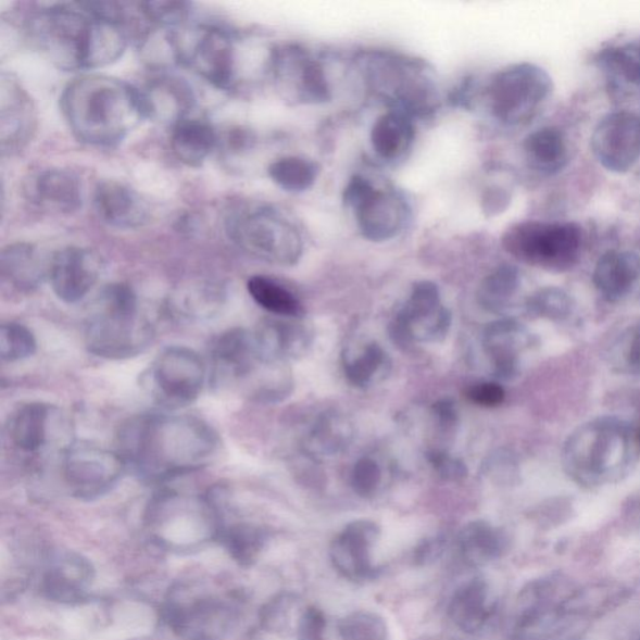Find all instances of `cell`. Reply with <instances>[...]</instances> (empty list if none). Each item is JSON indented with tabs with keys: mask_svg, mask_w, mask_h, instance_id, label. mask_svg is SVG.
<instances>
[{
	"mask_svg": "<svg viewBox=\"0 0 640 640\" xmlns=\"http://www.w3.org/2000/svg\"><path fill=\"white\" fill-rule=\"evenodd\" d=\"M124 7L105 2L40 4L27 16L26 33L57 68H103L126 52L129 15Z\"/></svg>",
	"mask_w": 640,
	"mask_h": 640,
	"instance_id": "6da1fadb",
	"label": "cell"
},
{
	"mask_svg": "<svg viewBox=\"0 0 640 640\" xmlns=\"http://www.w3.org/2000/svg\"><path fill=\"white\" fill-rule=\"evenodd\" d=\"M219 446L210 424L193 415L143 414L124 424L116 452L141 480L162 484L208 467Z\"/></svg>",
	"mask_w": 640,
	"mask_h": 640,
	"instance_id": "7a4b0ae2",
	"label": "cell"
},
{
	"mask_svg": "<svg viewBox=\"0 0 640 640\" xmlns=\"http://www.w3.org/2000/svg\"><path fill=\"white\" fill-rule=\"evenodd\" d=\"M61 110L72 135L97 148L118 146L147 120L141 91L101 74L72 80L63 90Z\"/></svg>",
	"mask_w": 640,
	"mask_h": 640,
	"instance_id": "3957f363",
	"label": "cell"
},
{
	"mask_svg": "<svg viewBox=\"0 0 640 640\" xmlns=\"http://www.w3.org/2000/svg\"><path fill=\"white\" fill-rule=\"evenodd\" d=\"M213 381L263 404L279 403L293 389L287 363L265 356L253 330L236 328L221 335L212 347Z\"/></svg>",
	"mask_w": 640,
	"mask_h": 640,
	"instance_id": "277c9868",
	"label": "cell"
},
{
	"mask_svg": "<svg viewBox=\"0 0 640 640\" xmlns=\"http://www.w3.org/2000/svg\"><path fill=\"white\" fill-rule=\"evenodd\" d=\"M154 327L128 285L106 286L96 299L85 329L89 353L104 360H127L153 343Z\"/></svg>",
	"mask_w": 640,
	"mask_h": 640,
	"instance_id": "5b68a950",
	"label": "cell"
},
{
	"mask_svg": "<svg viewBox=\"0 0 640 640\" xmlns=\"http://www.w3.org/2000/svg\"><path fill=\"white\" fill-rule=\"evenodd\" d=\"M631 429L614 417L598 418L573 434L563 451L564 468L581 486L618 480L631 463Z\"/></svg>",
	"mask_w": 640,
	"mask_h": 640,
	"instance_id": "8992f818",
	"label": "cell"
},
{
	"mask_svg": "<svg viewBox=\"0 0 640 640\" xmlns=\"http://www.w3.org/2000/svg\"><path fill=\"white\" fill-rule=\"evenodd\" d=\"M224 224L231 242L256 260L281 267H290L301 260V233L277 208L258 203H235L229 206Z\"/></svg>",
	"mask_w": 640,
	"mask_h": 640,
	"instance_id": "52a82bcc",
	"label": "cell"
},
{
	"mask_svg": "<svg viewBox=\"0 0 640 640\" xmlns=\"http://www.w3.org/2000/svg\"><path fill=\"white\" fill-rule=\"evenodd\" d=\"M506 252L531 267L562 273L575 267L583 247V230L573 222L525 221L504 231Z\"/></svg>",
	"mask_w": 640,
	"mask_h": 640,
	"instance_id": "ba28073f",
	"label": "cell"
},
{
	"mask_svg": "<svg viewBox=\"0 0 640 640\" xmlns=\"http://www.w3.org/2000/svg\"><path fill=\"white\" fill-rule=\"evenodd\" d=\"M554 90L550 74L534 63H517L494 74L486 91L490 113L509 127L525 126Z\"/></svg>",
	"mask_w": 640,
	"mask_h": 640,
	"instance_id": "9c48e42d",
	"label": "cell"
},
{
	"mask_svg": "<svg viewBox=\"0 0 640 640\" xmlns=\"http://www.w3.org/2000/svg\"><path fill=\"white\" fill-rule=\"evenodd\" d=\"M173 57L215 88L228 90L237 80V48L230 33L213 26L167 30Z\"/></svg>",
	"mask_w": 640,
	"mask_h": 640,
	"instance_id": "30bf717a",
	"label": "cell"
},
{
	"mask_svg": "<svg viewBox=\"0 0 640 640\" xmlns=\"http://www.w3.org/2000/svg\"><path fill=\"white\" fill-rule=\"evenodd\" d=\"M369 86L405 115L426 116L436 110L434 83L424 64L387 53L369 54L363 62Z\"/></svg>",
	"mask_w": 640,
	"mask_h": 640,
	"instance_id": "8fae6325",
	"label": "cell"
},
{
	"mask_svg": "<svg viewBox=\"0 0 640 640\" xmlns=\"http://www.w3.org/2000/svg\"><path fill=\"white\" fill-rule=\"evenodd\" d=\"M205 379L201 355L187 347H170L149 365L143 384L158 404L179 410L197 401Z\"/></svg>",
	"mask_w": 640,
	"mask_h": 640,
	"instance_id": "7c38bea8",
	"label": "cell"
},
{
	"mask_svg": "<svg viewBox=\"0 0 640 640\" xmlns=\"http://www.w3.org/2000/svg\"><path fill=\"white\" fill-rule=\"evenodd\" d=\"M343 201L354 212L363 237L371 242H388L398 237L411 218V206L402 193L378 189L362 176L349 180Z\"/></svg>",
	"mask_w": 640,
	"mask_h": 640,
	"instance_id": "4fadbf2b",
	"label": "cell"
},
{
	"mask_svg": "<svg viewBox=\"0 0 640 640\" xmlns=\"http://www.w3.org/2000/svg\"><path fill=\"white\" fill-rule=\"evenodd\" d=\"M62 469L66 487L74 497L95 501L112 492L128 468L118 452L77 442L64 449Z\"/></svg>",
	"mask_w": 640,
	"mask_h": 640,
	"instance_id": "5bb4252c",
	"label": "cell"
},
{
	"mask_svg": "<svg viewBox=\"0 0 640 640\" xmlns=\"http://www.w3.org/2000/svg\"><path fill=\"white\" fill-rule=\"evenodd\" d=\"M237 611L213 594L188 595L179 590L171 600L170 626L183 640H221L235 627Z\"/></svg>",
	"mask_w": 640,
	"mask_h": 640,
	"instance_id": "9a60e30c",
	"label": "cell"
},
{
	"mask_svg": "<svg viewBox=\"0 0 640 640\" xmlns=\"http://www.w3.org/2000/svg\"><path fill=\"white\" fill-rule=\"evenodd\" d=\"M271 76L279 95L296 103H324L330 99L329 83L323 66L297 46L273 49Z\"/></svg>",
	"mask_w": 640,
	"mask_h": 640,
	"instance_id": "2e32d148",
	"label": "cell"
},
{
	"mask_svg": "<svg viewBox=\"0 0 640 640\" xmlns=\"http://www.w3.org/2000/svg\"><path fill=\"white\" fill-rule=\"evenodd\" d=\"M590 148L605 171L626 174L640 160V116L627 111L606 114L598 122Z\"/></svg>",
	"mask_w": 640,
	"mask_h": 640,
	"instance_id": "e0dca14e",
	"label": "cell"
},
{
	"mask_svg": "<svg viewBox=\"0 0 640 640\" xmlns=\"http://www.w3.org/2000/svg\"><path fill=\"white\" fill-rule=\"evenodd\" d=\"M38 115L26 88L13 74L3 73L0 80V147L3 156H14L35 137Z\"/></svg>",
	"mask_w": 640,
	"mask_h": 640,
	"instance_id": "ac0fdd59",
	"label": "cell"
},
{
	"mask_svg": "<svg viewBox=\"0 0 640 640\" xmlns=\"http://www.w3.org/2000/svg\"><path fill=\"white\" fill-rule=\"evenodd\" d=\"M103 271V261L93 249L66 247L49 262L48 279L54 294L66 304L85 299L95 288Z\"/></svg>",
	"mask_w": 640,
	"mask_h": 640,
	"instance_id": "d6986e66",
	"label": "cell"
},
{
	"mask_svg": "<svg viewBox=\"0 0 640 640\" xmlns=\"http://www.w3.org/2000/svg\"><path fill=\"white\" fill-rule=\"evenodd\" d=\"M380 537L377 523L360 519L349 523L330 544L335 568L349 580H367L377 576L372 562L374 545Z\"/></svg>",
	"mask_w": 640,
	"mask_h": 640,
	"instance_id": "ffe728a7",
	"label": "cell"
},
{
	"mask_svg": "<svg viewBox=\"0 0 640 640\" xmlns=\"http://www.w3.org/2000/svg\"><path fill=\"white\" fill-rule=\"evenodd\" d=\"M93 580V565L85 556L57 551L47 563L41 589L49 600L74 603L85 600Z\"/></svg>",
	"mask_w": 640,
	"mask_h": 640,
	"instance_id": "44dd1931",
	"label": "cell"
},
{
	"mask_svg": "<svg viewBox=\"0 0 640 640\" xmlns=\"http://www.w3.org/2000/svg\"><path fill=\"white\" fill-rule=\"evenodd\" d=\"M93 205L99 219L116 229H138L151 219V208L146 199L118 180L99 181Z\"/></svg>",
	"mask_w": 640,
	"mask_h": 640,
	"instance_id": "7402d4cb",
	"label": "cell"
},
{
	"mask_svg": "<svg viewBox=\"0 0 640 640\" xmlns=\"http://www.w3.org/2000/svg\"><path fill=\"white\" fill-rule=\"evenodd\" d=\"M58 411L46 403L32 402L16 409L7 423V437L24 455L43 453L51 444Z\"/></svg>",
	"mask_w": 640,
	"mask_h": 640,
	"instance_id": "603a6c76",
	"label": "cell"
},
{
	"mask_svg": "<svg viewBox=\"0 0 640 640\" xmlns=\"http://www.w3.org/2000/svg\"><path fill=\"white\" fill-rule=\"evenodd\" d=\"M24 192L28 201L40 210L55 214L77 212L83 201L79 178L73 172L61 168H49L33 174Z\"/></svg>",
	"mask_w": 640,
	"mask_h": 640,
	"instance_id": "cb8c5ba5",
	"label": "cell"
},
{
	"mask_svg": "<svg viewBox=\"0 0 640 640\" xmlns=\"http://www.w3.org/2000/svg\"><path fill=\"white\" fill-rule=\"evenodd\" d=\"M140 91L143 96L147 120L160 122L172 128L189 118L196 104L192 88L178 77H158Z\"/></svg>",
	"mask_w": 640,
	"mask_h": 640,
	"instance_id": "d4e9b609",
	"label": "cell"
},
{
	"mask_svg": "<svg viewBox=\"0 0 640 640\" xmlns=\"http://www.w3.org/2000/svg\"><path fill=\"white\" fill-rule=\"evenodd\" d=\"M530 337L523 324L504 318L489 323L484 331V347L497 379L511 380L519 371V354Z\"/></svg>",
	"mask_w": 640,
	"mask_h": 640,
	"instance_id": "484cf974",
	"label": "cell"
},
{
	"mask_svg": "<svg viewBox=\"0 0 640 640\" xmlns=\"http://www.w3.org/2000/svg\"><path fill=\"white\" fill-rule=\"evenodd\" d=\"M49 262L30 243L18 242L4 247L0 254L2 286L20 294L36 292L48 278Z\"/></svg>",
	"mask_w": 640,
	"mask_h": 640,
	"instance_id": "4316f807",
	"label": "cell"
},
{
	"mask_svg": "<svg viewBox=\"0 0 640 640\" xmlns=\"http://www.w3.org/2000/svg\"><path fill=\"white\" fill-rule=\"evenodd\" d=\"M253 335L262 353L280 363L301 359L313 340L312 331L297 318L264 319Z\"/></svg>",
	"mask_w": 640,
	"mask_h": 640,
	"instance_id": "83f0119b",
	"label": "cell"
},
{
	"mask_svg": "<svg viewBox=\"0 0 640 640\" xmlns=\"http://www.w3.org/2000/svg\"><path fill=\"white\" fill-rule=\"evenodd\" d=\"M640 280V256L630 251H610L598 260L594 286L610 302H618L631 292Z\"/></svg>",
	"mask_w": 640,
	"mask_h": 640,
	"instance_id": "f1b7e54d",
	"label": "cell"
},
{
	"mask_svg": "<svg viewBox=\"0 0 640 640\" xmlns=\"http://www.w3.org/2000/svg\"><path fill=\"white\" fill-rule=\"evenodd\" d=\"M613 96L626 97L640 91V40L602 49L594 58Z\"/></svg>",
	"mask_w": 640,
	"mask_h": 640,
	"instance_id": "f546056e",
	"label": "cell"
},
{
	"mask_svg": "<svg viewBox=\"0 0 640 640\" xmlns=\"http://www.w3.org/2000/svg\"><path fill=\"white\" fill-rule=\"evenodd\" d=\"M529 168L553 177L568 167L570 161L569 141L565 133L556 127H544L531 131L523 141Z\"/></svg>",
	"mask_w": 640,
	"mask_h": 640,
	"instance_id": "4dcf8cb0",
	"label": "cell"
},
{
	"mask_svg": "<svg viewBox=\"0 0 640 640\" xmlns=\"http://www.w3.org/2000/svg\"><path fill=\"white\" fill-rule=\"evenodd\" d=\"M218 133L210 122L189 116L173 127L171 147L180 163L199 168L218 146Z\"/></svg>",
	"mask_w": 640,
	"mask_h": 640,
	"instance_id": "1f68e13d",
	"label": "cell"
},
{
	"mask_svg": "<svg viewBox=\"0 0 640 640\" xmlns=\"http://www.w3.org/2000/svg\"><path fill=\"white\" fill-rule=\"evenodd\" d=\"M492 611L489 586L481 578H474L456 589L448 610L454 625L469 635L485 627Z\"/></svg>",
	"mask_w": 640,
	"mask_h": 640,
	"instance_id": "d6a6232c",
	"label": "cell"
},
{
	"mask_svg": "<svg viewBox=\"0 0 640 640\" xmlns=\"http://www.w3.org/2000/svg\"><path fill=\"white\" fill-rule=\"evenodd\" d=\"M354 429L344 414L329 411L319 415L304 439V451L315 460L331 459L352 443Z\"/></svg>",
	"mask_w": 640,
	"mask_h": 640,
	"instance_id": "836d02e7",
	"label": "cell"
},
{
	"mask_svg": "<svg viewBox=\"0 0 640 640\" xmlns=\"http://www.w3.org/2000/svg\"><path fill=\"white\" fill-rule=\"evenodd\" d=\"M414 140L411 116L401 112H388L374 122L371 143L381 160L396 162L410 151Z\"/></svg>",
	"mask_w": 640,
	"mask_h": 640,
	"instance_id": "e575fe53",
	"label": "cell"
},
{
	"mask_svg": "<svg viewBox=\"0 0 640 640\" xmlns=\"http://www.w3.org/2000/svg\"><path fill=\"white\" fill-rule=\"evenodd\" d=\"M459 545L464 562L480 567L501 559L506 550V538L500 528L488 522L473 520L461 530Z\"/></svg>",
	"mask_w": 640,
	"mask_h": 640,
	"instance_id": "d590c367",
	"label": "cell"
},
{
	"mask_svg": "<svg viewBox=\"0 0 640 640\" xmlns=\"http://www.w3.org/2000/svg\"><path fill=\"white\" fill-rule=\"evenodd\" d=\"M248 293L263 310L280 318H301L304 308L288 288L269 277L254 276L247 283Z\"/></svg>",
	"mask_w": 640,
	"mask_h": 640,
	"instance_id": "8d00e7d4",
	"label": "cell"
},
{
	"mask_svg": "<svg viewBox=\"0 0 640 640\" xmlns=\"http://www.w3.org/2000/svg\"><path fill=\"white\" fill-rule=\"evenodd\" d=\"M321 173L318 163L304 156H283L268 167L274 185L289 193H302L311 189Z\"/></svg>",
	"mask_w": 640,
	"mask_h": 640,
	"instance_id": "74e56055",
	"label": "cell"
},
{
	"mask_svg": "<svg viewBox=\"0 0 640 640\" xmlns=\"http://www.w3.org/2000/svg\"><path fill=\"white\" fill-rule=\"evenodd\" d=\"M520 287V273L511 264H503L481 281L478 302L486 311L501 313L510 305Z\"/></svg>",
	"mask_w": 640,
	"mask_h": 640,
	"instance_id": "f35d334b",
	"label": "cell"
},
{
	"mask_svg": "<svg viewBox=\"0 0 640 640\" xmlns=\"http://www.w3.org/2000/svg\"><path fill=\"white\" fill-rule=\"evenodd\" d=\"M387 367H389V360L384 348L377 343H371L356 359L346 363L344 372L349 384L367 388Z\"/></svg>",
	"mask_w": 640,
	"mask_h": 640,
	"instance_id": "ab89813d",
	"label": "cell"
},
{
	"mask_svg": "<svg viewBox=\"0 0 640 640\" xmlns=\"http://www.w3.org/2000/svg\"><path fill=\"white\" fill-rule=\"evenodd\" d=\"M224 540L229 553L239 564L252 565L262 552L267 535L260 527L253 525H236L226 531Z\"/></svg>",
	"mask_w": 640,
	"mask_h": 640,
	"instance_id": "60d3db41",
	"label": "cell"
},
{
	"mask_svg": "<svg viewBox=\"0 0 640 640\" xmlns=\"http://www.w3.org/2000/svg\"><path fill=\"white\" fill-rule=\"evenodd\" d=\"M37 352V340L32 330L20 323H4L0 328V359L7 363L21 362Z\"/></svg>",
	"mask_w": 640,
	"mask_h": 640,
	"instance_id": "b9f144b4",
	"label": "cell"
},
{
	"mask_svg": "<svg viewBox=\"0 0 640 640\" xmlns=\"http://www.w3.org/2000/svg\"><path fill=\"white\" fill-rule=\"evenodd\" d=\"M527 313L534 318L567 319L573 311L570 297L560 288L538 290L527 299Z\"/></svg>",
	"mask_w": 640,
	"mask_h": 640,
	"instance_id": "7bdbcfd3",
	"label": "cell"
},
{
	"mask_svg": "<svg viewBox=\"0 0 640 640\" xmlns=\"http://www.w3.org/2000/svg\"><path fill=\"white\" fill-rule=\"evenodd\" d=\"M338 631L342 640H387L388 626L380 615L360 611L348 614L339 622Z\"/></svg>",
	"mask_w": 640,
	"mask_h": 640,
	"instance_id": "ee69618b",
	"label": "cell"
},
{
	"mask_svg": "<svg viewBox=\"0 0 640 640\" xmlns=\"http://www.w3.org/2000/svg\"><path fill=\"white\" fill-rule=\"evenodd\" d=\"M137 7L146 22L170 30L186 26L192 13V4L187 2H140Z\"/></svg>",
	"mask_w": 640,
	"mask_h": 640,
	"instance_id": "f6af8a7d",
	"label": "cell"
},
{
	"mask_svg": "<svg viewBox=\"0 0 640 640\" xmlns=\"http://www.w3.org/2000/svg\"><path fill=\"white\" fill-rule=\"evenodd\" d=\"M222 296L214 292L186 294L174 299L173 312L179 317L189 319H203L213 317L222 306Z\"/></svg>",
	"mask_w": 640,
	"mask_h": 640,
	"instance_id": "bcb514c9",
	"label": "cell"
},
{
	"mask_svg": "<svg viewBox=\"0 0 640 640\" xmlns=\"http://www.w3.org/2000/svg\"><path fill=\"white\" fill-rule=\"evenodd\" d=\"M614 363L619 372L640 374V321L623 331L614 348Z\"/></svg>",
	"mask_w": 640,
	"mask_h": 640,
	"instance_id": "7dc6e473",
	"label": "cell"
},
{
	"mask_svg": "<svg viewBox=\"0 0 640 640\" xmlns=\"http://www.w3.org/2000/svg\"><path fill=\"white\" fill-rule=\"evenodd\" d=\"M298 610V601L294 595L283 594L274 598L263 610L262 622L265 628L272 631H286L292 628L294 611Z\"/></svg>",
	"mask_w": 640,
	"mask_h": 640,
	"instance_id": "c3c4849f",
	"label": "cell"
},
{
	"mask_svg": "<svg viewBox=\"0 0 640 640\" xmlns=\"http://www.w3.org/2000/svg\"><path fill=\"white\" fill-rule=\"evenodd\" d=\"M381 481L379 464L372 459H361L354 464L351 485L356 494L369 498L377 492Z\"/></svg>",
	"mask_w": 640,
	"mask_h": 640,
	"instance_id": "681fc988",
	"label": "cell"
},
{
	"mask_svg": "<svg viewBox=\"0 0 640 640\" xmlns=\"http://www.w3.org/2000/svg\"><path fill=\"white\" fill-rule=\"evenodd\" d=\"M327 618L317 606H308L299 617L296 636L298 640H327Z\"/></svg>",
	"mask_w": 640,
	"mask_h": 640,
	"instance_id": "f907efd6",
	"label": "cell"
},
{
	"mask_svg": "<svg viewBox=\"0 0 640 640\" xmlns=\"http://www.w3.org/2000/svg\"><path fill=\"white\" fill-rule=\"evenodd\" d=\"M427 460L430 467L444 480L460 481L468 476L467 465L444 451H430L427 453Z\"/></svg>",
	"mask_w": 640,
	"mask_h": 640,
	"instance_id": "816d5d0a",
	"label": "cell"
},
{
	"mask_svg": "<svg viewBox=\"0 0 640 640\" xmlns=\"http://www.w3.org/2000/svg\"><path fill=\"white\" fill-rule=\"evenodd\" d=\"M467 398L474 404L486 406V409H494V406L504 402L505 390L495 381H485V384L472 386L467 390Z\"/></svg>",
	"mask_w": 640,
	"mask_h": 640,
	"instance_id": "f5cc1de1",
	"label": "cell"
},
{
	"mask_svg": "<svg viewBox=\"0 0 640 640\" xmlns=\"http://www.w3.org/2000/svg\"><path fill=\"white\" fill-rule=\"evenodd\" d=\"M484 468L487 476L493 480H512L515 474H517L515 473L517 463L506 452H497L494 455H490Z\"/></svg>",
	"mask_w": 640,
	"mask_h": 640,
	"instance_id": "db71d44e",
	"label": "cell"
},
{
	"mask_svg": "<svg viewBox=\"0 0 640 640\" xmlns=\"http://www.w3.org/2000/svg\"><path fill=\"white\" fill-rule=\"evenodd\" d=\"M511 203V194L500 186H492L485 190L481 197V210L488 217L503 213Z\"/></svg>",
	"mask_w": 640,
	"mask_h": 640,
	"instance_id": "11a10c76",
	"label": "cell"
},
{
	"mask_svg": "<svg viewBox=\"0 0 640 640\" xmlns=\"http://www.w3.org/2000/svg\"><path fill=\"white\" fill-rule=\"evenodd\" d=\"M431 413H434L438 426L446 431L453 429L459 423V411H456V405L451 398L439 399L431 405Z\"/></svg>",
	"mask_w": 640,
	"mask_h": 640,
	"instance_id": "9f6ffc18",
	"label": "cell"
},
{
	"mask_svg": "<svg viewBox=\"0 0 640 640\" xmlns=\"http://www.w3.org/2000/svg\"><path fill=\"white\" fill-rule=\"evenodd\" d=\"M443 548V538L424 540L422 545H419L417 553H415V560H417V562L422 564L435 562L438 559V556L442 554Z\"/></svg>",
	"mask_w": 640,
	"mask_h": 640,
	"instance_id": "6f0895ef",
	"label": "cell"
},
{
	"mask_svg": "<svg viewBox=\"0 0 640 640\" xmlns=\"http://www.w3.org/2000/svg\"><path fill=\"white\" fill-rule=\"evenodd\" d=\"M254 138L252 133L243 129L233 131L227 138L228 148L231 149L233 152H243L246 149L252 148Z\"/></svg>",
	"mask_w": 640,
	"mask_h": 640,
	"instance_id": "680465c9",
	"label": "cell"
}]
</instances>
